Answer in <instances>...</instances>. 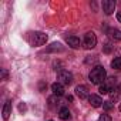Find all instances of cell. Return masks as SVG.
<instances>
[{"instance_id":"obj_9","label":"cell","mask_w":121,"mask_h":121,"mask_svg":"<svg viewBox=\"0 0 121 121\" xmlns=\"http://www.w3.org/2000/svg\"><path fill=\"white\" fill-rule=\"evenodd\" d=\"M88 101H90V104L93 105V107H100V105H103V100H101V97L100 95H95V94H91L90 97H88Z\"/></svg>"},{"instance_id":"obj_13","label":"cell","mask_w":121,"mask_h":121,"mask_svg":"<svg viewBox=\"0 0 121 121\" xmlns=\"http://www.w3.org/2000/svg\"><path fill=\"white\" fill-rule=\"evenodd\" d=\"M111 67L115 70H121V57H115L111 61Z\"/></svg>"},{"instance_id":"obj_5","label":"cell","mask_w":121,"mask_h":121,"mask_svg":"<svg viewBox=\"0 0 121 121\" xmlns=\"http://www.w3.org/2000/svg\"><path fill=\"white\" fill-rule=\"evenodd\" d=\"M101 6H103V12L105 14H112L114 10H115V3L112 0H104Z\"/></svg>"},{"instance_id":"obj_22","label":"cell","mask_w":121,"mask_h":121,"mask_svg":"<svg viewBox=\"0 0 121 121\" xmlns=\"http://www.w3.org/2000/svg\"><path fill=\"white\" fill-rule=\"evenodd\" d=\"M120 111H121V103H120Z\"/></svg>"},{"instance_id":"obj_15","label":"cell","mask_w":121,"mask_h":121,"mask_svg":"<svg viewBox=\"0 0 121 121\" xmlns=\"http://www.w3.org/2000/svg\"><path fill=\"white\" fill-rule=\"evenodd\" d=\"M97 121H111V117L108 115V114H103V115H100L98 117V120Z\"/></svg>"},{"instance_id":"obj_1","label":"cell","mask_w":121,"mask_h":121,"mask_svg":"<svg viewBox=\"0 0 121 121\" xmlns=\"http://www.w3.org/2000/svg\"><path fill=\"white\" fill-rule=\"evenodd\" d=\"M88 78H90V81H91L93 84H100V86H101V84L105 81V78H107V73H105L104 67L95 66V67L90 71Z\"/></svg>"},{"instance_id":"obj_2","label":"cell","mask_w":121,"mask_h":121,"mask_svg":"<svg viewBox=\"0 0 121 121\" xmlns=\"http://www.w3.org/2000/svg\"><path fill=\"white\" fill-rule=\"evenodd\" d=\"M46 41H47V34H44L41 31H34V33H30V36H29V43L34 47L43 46Z\"/></svg>"},{"instance_id":"obj_3","label":"cell","mask_w":121,"mask_h":121,"mask_svg":"<svg viewBox=\"0 0 121 121\" xmlns=\"http://www.w3.org/2000/svg\"><path fill=\"white\" fill-rule=\"evenodd\" d=\"M57 78H58V83H60V84H63V86H70V84L73 83V74L69 73L67 70L58 71Z\"/></svg>"},{"instance_id":"obj_16","label":"cell","mask_w":121,"mask_h":121,"mask_svg":"<svg viewBox=\"0 0 121 121\" xmlns=\"http://www.w3.org/2000/svg\"><path fill=\"white\" fill-rule=\"evenodd\" d=\"M110 97H111V100H117V97H118V91L114 88V90L110 93Z\"/></svg>"},{"instance_id":"obj_12","label":"cell","mask_w":121,"mask_h":121,"mask_svg":"<svg viewBox=\"0 0 121 121\" xmlns=\"http://www.w3.org/2000/svg\"><path fill=\"white\" fill-rule=\"evenodd\" d=\"M58 117L61 118V120H69L70 118V111H69V108H61L58 111Z\"/></svg>"},{"instance_id":"obj_21","label":"cell","mask_w":121,"mask_h":121,"mask_svg":"<svg viewBox=\"0 0 121 121\" xmlns=\"http://www.w3.org/2000/svg\"><path fill=\"white\" fill-rule=\"evenodd\" d=\"M117 20L121 23V12H118V13H117Z\"/></svg>"},{"instance_id":"obj_18","label":"cell","mask_w":121,"mask_h":121,"mask_svg":"<svg viewBox=\"0 0 121 121\" xmlns=\"http://www.w3.org/2000/svg\"><path fill=\"white\" fill-rule=\"evenodd\" d=\"M103 107H104L105 110H110V108L112 107V104H111V101H105V103H103Z\"/></svg>"},{"instance_id":"obj_7","label":"cell","mask_w":121,"mask_h":121,"mask_svg":"<svg viewBox=\"0 0 121 121\" xmlns=\"http://www.w3.org/2000/svg\"><path fill=\"white\" fill-rule=\"evenodd\" d=\"M51 91H53L54 95L60 97V95L64 94V87H63V84H60V83H54V84L51 86Z\"/></svg>"},{"instance_id":"obj_20","label":"cell","mask_w":121,"mask_h":121,"mask_svg":"<svg viewBox=\"0 0 121 121\" xmlns=\"http://www.w3.org/2000/svg\"><path fill=\"white\" fill-rule=\"evenodd\" d=\"M2 77H3V80L7 78V71H6V70H2Z\"/></svg>"},{"instance_id":"obj_6","label":"cell","mask_w":121,"mask_h":121,"mask_svg":"<svg viewBox=\"0 0 121 121\" xmlns=\"http://www.w3.org/2000/svg\"><path fill=\"white\" fill-rule=\"evenodd\" d=\"M76 94H77V97H80L81 100H84V98H88L90 97V94H88V87L87 86H77L76 87Z\"/></svg>"},{"instance_id":"obj_4","label":"cell","mask_w":121,"mask_h":121,"mask_svg":"<svg viewBox=\"0 0 121 121\" xmlns=\"http://www.w3.org/2000/svg\"><path fill=\"white\" fill-rule=\"evenodd\" d=\"M83 46H84L87 50H90V48H94V47L97 46V37H95V34H94L93 31H88V33L84 36Z\"/></svg>"},{"instance_id":"obj_17","label":"cell","mask_w":121,"mask_h":121,"mask_svg":"<svg viewBox=\"0 0 121 121\" xmlns=\"http://www.w3.org/2000/svg\"><path fill=\"white\" fill-rule=\"evenodd\" d=\"M111 48H112V46H111L110 43H105V44H104V51H105V53H110Z\"/></svg>"},{"instance_id":"obj_10","label":"cell","mask_w":121,"mask_h":121,"mask_svg":"<svg viewBox=\"0 0 121 121\" xmlns=\"http://www.w3.org/2000/svg\"><path fill=\"white\" fill-rule=\"evenodd\" d=\"M10 114H12V101H7L3 107V118L7 120L10 117Z\"/></svg>"},{"instance_id":"obj_11","label":"cell","mask_w":121,"mask_h":121,"mask_svg":"<svg viewBox=\"0 0 121 121\" xmlns=\"http://www.w3.org/2000/svg\"><path fill=\"white\" fill-rule=\"evenodd\" d=\"M110 37L114 39V40L121 41V30H118V29H112V30H110Z\"/></svg>"},{"instance_id":"obj_8","label":"cell","mask_w":121,"mask_h":121,"mask_svg":"<svg viewBox=\"0 0 121 121\" xmlns=\"http://www.w3.org/2000/svg\"><path fill=\"white\" fill-rule=\"evenodd\" d=\"M67 43H69V46H70L71 48H80V46H81L80 39L76 37V36H70V37H67Z\"/></svg>"},{"instance_id":"obj_19","label":"cell","mask_w":121,"mask_h":121,"mask_svg":"<svg viewBox=\"0 0 121 121\" xmlns=\"http://www.w3.org/2000/svg\"><path fill=\"white\" fill-rule=\"evenodd\" d=\"M19 110H20V111H22V112H24V111H26V110H27V107H26V104H24V103H22V104H20V105H19Z\"/></svg>"},{"instance_id":"obj_14","label":"cell","mask_w":121,"mask_h":121,"mask_svg":"<svg viewBox=\"0 0 121 121\" xmlns=\"http://www.w3.org/2000/svg\"><path fill=\"white\" fill-rule=\"evenodd\" d=\"M57 104H58V100L56 101V97H50V98H48V105H50V108H54Z\"/></svg>"},{"instance_id":"obj_23","label":"cell","mask_w":121,"mask_h":121,"mask_svg":"<svg viewBox=\"0 0 121 121\" xmlns=\"http://www.w3.org/2000/svg\"><path fill=\"white\" fill-rule=\"evenodd\" d=\"M50 121H51V120H50Z\"/></svg>"}]
</instances>
